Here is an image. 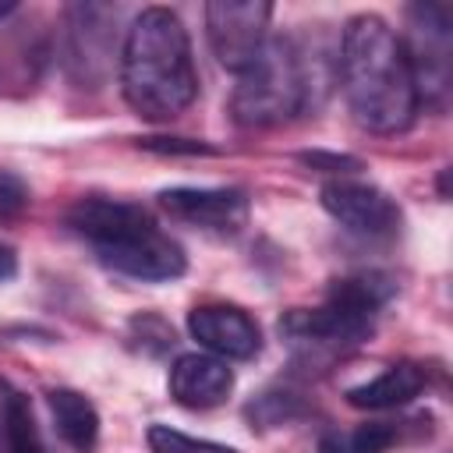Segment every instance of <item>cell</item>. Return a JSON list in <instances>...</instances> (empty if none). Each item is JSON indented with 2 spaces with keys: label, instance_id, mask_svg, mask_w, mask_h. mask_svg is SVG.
Returning a JSON list of instances; mask_svg holds the SVG:
<instances>
[{
  "label": "cell",
  "instance_id": "ac0fdd59",
  "mask_svg": "<svg viewBox=\"0 0 453 453\" xmlns=\"http://www.w3.org/2000/svg\"><path fill=\"white\" fill-rule=\"evenodd\" d=\"M304 166H311V170H326V173H354V170H361V159H354V156H340V152H301L297 156Z\"/></svg>",
  "mask_w": 453,
  "mask_h": 453
},
{
  "label": "cell",
  "instance_id": "9c48e42d",
  "mask_svg": "<svg viewBox=\"0 0 453 453\" xmlns=\"http://www.w3.org/2000/svg\"><path fill=\"white\" fill-rule=\"evenodd\" d=\"M159 209L205 234H237L248 223V198L237 188H166Z\"/></svg>",
  "mask_w": 453,
  "mask_h": 453
},
{
  "label": "cell",
  "instance_id": "4fadbf2b",
  "mask_svg": "<svg viewBox=\"0 0 453 453\" xmlns=\"http://www.w3.org/2000/svg\"><path fill=\"white\" fill-rule=\"evenodd\" d=\"M50 414L57 425V435L74 453H92L99 442V411L96 403L78 389H50Z\"/></svg>",
  "mask_w": 453,
  "mask_h": 453
},
{
  "label": "cell",
  "instance_id": "5bb4252c",
  "mask_svg": "<svg viewBox=\"0 0 453 453\" xmlns=\"http://www.w3.org/2000/svg\"><path fill=\"white\" fill-rule=\"evenodd\" d=\"M0 453H50L28 396L7 379H0Z\"/></svg>",
  "mask_w": 453,
  "mask_h": 453
},
{
  "label": "cell",
  "instance_id": "8992f818",
  "mask_svg": "<svg viewBox=\"0 0 453 453\" xmlns=\"http://www.w3.org/2000/svg\"><path fill=\"white\" fill-rule=\"evenodd\" d=\"M269 18L273 7L262 0H212L205 4V28H209V46L216 60L241 74L269 39Z\"/></svg>",
  "mask_w": 453,
  "mask_h": 453
},
{
  "label": "cell",
  "instance_id": "8fae6325",
  "mask_svg": "<svg viewBox=\"0 0 453 453\" xmlns=\"http://www.w3.org/2000/svg\"><path fill=\"white\" fill-rule=\"evenodd\" d=\"M170 396L180 403V407H191V411H205V407H216L230 396L234 389V372L223 357H212V354H180L173 365H170Z\"/></svg>",
  "mask_w": 453,
  "mask_h": 453
},
{
  "label": "cell",
  "instance_id": "d6986e66",
  "mask_svg": "<svg viewBox=\"0 0 453 453\" xmlns=\"http://www.w3.org/2000/svg\"><path fill=\"white\" fill-rule=\"evenodd\" d=\"M138 145L142 149H149V152H184V156H198V152H216L212 145H205V142H191V138H138Z\"/></svg>",
  "mask_w": 453,
  "mask_h": 453
},
{
  "label": "cell",
  "instance_id": "7a4b0ae2",
  "mask_svg": "<svg viewBox=\"0 0 453 453\" xmlns=\"http://www.w3.org/2000/svg\"><path fill=\"white\" fill-rule=\"evenodd\" d=\"M120 88L145 120H170L198 96V71L184 21L170 7H142L124 32Z\"/></svg>",
  "mask_w": 453,
  "mask_h": 453
},
{
  "label": "cell",
  "instance_id": "e0dca14e",
  "mask_svg": "<svg viewBox=\"0 0 453 453\" xmlns=\"http://www.w3.org/2000/svg\"><path fill=\"white\" fill-rule=\"evenodd\" d=\"M28 205V188L18 173L0 170V219H14Z\"/></svg>",
  "mask_w": 453,
  "mask_h": 453
},
{
  "label": "cell",
  "instance_id": "277c9868",
  "mask_svg": "<svg viewBox=\"0 0 453 453\" xmlns=\"http://www.w3.org/2000/svg\"><path fill=\"white\" fill-rule=\"evenodd\" d=\"M396 283L379 273H361V276H343L329 287L326 301L319 308H294L280 319V333L294 343L311 350L336 354L343 347L361 343L372 333V322L379 308L393 297Z\"/></svg>",
  "mask_w": 453,
  "mask_h": 453
},
{
  "label": "cell",
  "instance_id": "7c38bea8",
  "mask_svg": "<svg viewBox=\"0 0 453 453\" xmlns=\"http://www.w3.org/2000/svg\"><path fill=\"white\" fill-rule=\"evenodd\" d=\"M421 389H425V372L411 361H400L379 372L375 379L347 389V403L357 411H393V407L411 403Z\"/></svg>",
  "mask_w": 453,
  "mask_h": 453
},
{
  "label": "cell",
  "instance_id": "ba28073f",
  "mask_svg": "<svg viewBox=\"0 0 453 453\" xmlns=\"http://www.w3.org/2000/svg\"><path fill=\"white\" fill-rule=\"evenodd\" d=\"M319 198H322V209L343 230H350L357 237L386 241V237H393L400 230V205L375 184L336 177V180L322 184Z\"/></svg>",
  "mask_w": 453,
  "mask_h": 453
},
{
  "label": "cell",
  "instance_id": "30bf717a",
  "mask_svg": "<svg viewBox=\"0 0 453 453\" xmlns=\"http://www.w3.org/2000/svg\"><path fill=\"white\" fill-rule=\"evenodd\" d=\"M188 333L205 347V354L223 361H248L262 347L255 319L234 304H198L188 315Z\"/></svg>",
  "mask_w": 453,
  "mask_h": 453
},
{
  "label": "cell",
  "instance_id": "6da1fadb",
  "mask_svg": "<svg viewBox=\"0 0 453 453\" xmlns=\"http://www.w3.org/2000/svg\"><path fill=\"white\" fill-rule=\"evenodd\" d=\"M340 78L350 113L375 134H400L414 124L421 96L400 35L379 14H354L340 35Z\"/></svg>",
  "mask_w": 453,
  "mask_h": 453
},
{
  "label": "cell",
  "instance_id": "2e32d148",
  "mask_svg": "<svg viewBox=\"0 0 453 453\" xmlns=\"http://www.w3.org/2000/svg\"><path fill=\"white\" fill-rule=\"evenodd\" d=\"M149 449L152 453H237L234 446H223V442H212V439H195V435H184L170 425H152L149 428Z\"/></svg>",
  "mask_w": 453,
  "mask_h": 453
},
{
  "label": "cell",
  "instance_id": "3957f363",
  "mask_svg": "<svg viewBox=\"0 0 453 453\" xmlns=\"http://www.w3.org/2000/svg\"><path fill=\"white\" fill-rule=\"evenodd\" d=\"M67 226L92 244L103 265L134 280H177L188 269L184 248L159 230L149 209L113 198H81L67 209Z\"/></svg>",
  "mask_w": 453,
  "mask_h": 453
},
{
  "label": "cell",
  "instance_id": "5b68a950",
  "mask_svg": "<svg viewBox=\"0 0 453 453\" xmlns=\"http://www.w3.org/2000/svg\"><path fill=\"white\" fill-rule=\"evenodd\" d=\"M308 106L304 53L287 35H269L258 57L237 74L230 113L244 127H273Z\"/></svg>",
  "mask_w": 453,
  "mask_h": 453
},
{
  "label": "cell",
  "instance_id": "9a60e30c",
  "mask_svg": "<svg viewBox=\"0 0 453 453\" xmlns=\"http://www.w3.org/2000/svg\"><path fill=\"white\" fill-rule=\"evenodd\" d=\"M400 439V425L393 421H368L350 432H329L319 442V453H386Z\"/></svg>",
  "mask_w": 453,
  "mask_h": 453
},
{
  "label": "cell",
  "instance_id": "52a82bcc",
  "mask_svg": "<svg viewBox=\"0 0 453 453\" xmlns=\"http://www.w3.org/2000/svg\"><path fill=\"white\" fill-rule=\"evenodd\" d=\"M411 18V42H403L418 96L439 99L449 88V7L442 4H414Z\"/></svg>",
  "mask_w": 453,
  "mask_h": 453
},
{
  "label": "cell",
  "instance_id": "44dd1931",
  "mask_svg": "<svg viewBox=\"0 0 453 453\" xmlns=\"http://www.w3.org/2000/svg\"><path fill=\"white\" fill-rule=\"evenodd\" d=\"M14 11H18V4H11V0L0 4V18H7V14H14Z\"/></svg>",
  "mask_w": 453,
  "mask_h": 453
},
{
  "label": "cell",
  "instance_id": "ffe728a7",
  "mask_svg": "<svg viewBox=\"0 0 453 453\" xmlns=\"http://www.w3.org/2000/svg\"><path fill=\"white\" fill-rule=\"evenodd\" d=\"M14 273H18V255H14V248H11V244H4V241H0V283H4V280H11Z\"/></svg>",
  "mask_w": 453,
  "mask_h": 453
}]
</instances>
